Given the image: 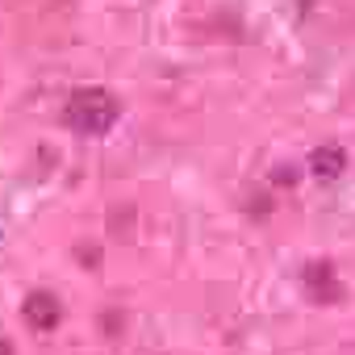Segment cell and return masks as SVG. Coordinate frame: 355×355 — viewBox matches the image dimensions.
I'll list each match as a JSON object with an SVG mask.
<instances>
[{"instance_id": "cell-1", "label": "cell", "mask_w": 355, "mask_h": 355, "mask_svg": "<svg viewBox=\"0 0 355 355\" xmlns=\"http://www.w3.org/2000/svg\"><path fill=\"white\" fill-rule=\"evenodd\" d=\"M117 121V101L101 88H80L67 101V125L76 134H105Z\"/></svg>"}, {"instance_id": "cell-2", "label": "cell", "mask_w": 355, "mask_h": 355, "mask_svg": "<svg viewBox=\"0 0 355 355\" xmlns=\"http://www.w3.org/2000/svg\"><path fill=\"white\" fill-rule=\"evenodd\" d=\"M21 313H26V322H30V330H38V334H46V330H55L59 326V318H63V309H59V297L55 293H30L26 297V305H21Z\"/></svg>"}, {"instance_id": "cell-3", "label": "cell", "mask_w": 355, "mask_h": 355, "mask_svg": "<svg viewBox=\"0 0 355 355\" xmlns=\"http://www.w3.org/2000/svg\"><path fill=\"white\" fill-rule=\"evenodd\" d=\"M309 171L318 175V180H338V175L347 171V150L338 146V142H326V146H318L313 155H309Z\"/></svg>"}, {"instance_id": "cell-4", "label": "cell", "mask_w": 355, "mask_h": 355, "mask_svg": "<svg viewBox=\"0 0 355 355\" xmlns=\"http://www.w3.org/2000/svg\"><path fill=\"white\" fill-rule=\"evenodd\" d=\"M305 276H309V288H318L322 301H334L338 297V280H334V268L330 263H313Z\"/></svg>"}, {"instance_id": "cell-5", "label": "cell", "mask_w": 355, "mask_h": 355, "mask_svg": "<svg viewBox=\"0 0 355 355\" xmlns=\"http://www.w3.org/2000/svg\"><path fill=\"white\" fill-rule=\"evenodd\" d=\"M276 180H280V184H293L297 175H293V167H280V171H276Z\"/></svg>"}, {"instance_id": "cell-6", "label": "cell", "mask_w": 355, "mask_h": 355, "mask_svg": "<svg viewBox=\"0 0 355 355\" xmlns=\"http://www.w3.org/2000/svg\"><path fill=\"white\" fill-rule=\"evenodd\" d=\"M0 355H13V343L9 338H0Z\"/></svg>"}]
</instances>
